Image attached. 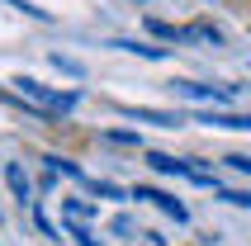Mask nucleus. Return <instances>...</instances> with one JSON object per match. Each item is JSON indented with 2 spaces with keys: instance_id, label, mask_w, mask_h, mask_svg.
Segmentation results:
<instances>
[{
  "instance_id": "f257e3e1",
  "label": "nucleus",
  "mask_w": 251,
  "mask_h": 246,
  "mask_svg": "<svg viewBox=\"0 0 251 246\" xmlns=\"http://www.w3.org/2000/svg\"><path fill=\"white\" fill-rule=\"evenodd\" d=\"M19 99H28V104H38V109H48V114H67V109H76V90H48L43 81H33V76H19Z\"/></svg>"
},
{
  "instance_id": "f03ea898",
  "label": "nucleus",
  "mask_w": 251,
  "mask_h": 246,
  "mask_svg": "<svg viewBox=\"0 0 251 246\" xmlns=\"http://www.w3.org/2000/svg\"><path fill=\"white\" fill-rule=\"evenodd\" d=\"M171 90L180 99H199V104H227V99L237 95L232 85H199V81H171Z\"/></svg>"
},
{
  "instance_id": "7ed1b4c3",
  "label": "nucleus",
  "mask_w": 251,
  "mask_h": 246,
  "mask_svg": "<svg viewBox=\"0 0 251 246\" xmlns=\"http://www.w3.org/2000/svg\"><path fill=\"white\" fill-rule=\"evenodd\" d=\"M138 199H152V204L161 208L166 218H176V222H185V218H190V213H185V204H180V199H171V194H161V190H138Z\"/></svg>"
},
{
  "instance_id": "20e7f679",
  "label": "nucleus",
  "mask_w": 251,
  "mask_h": 246,
  "mask_svg": "<svg viewBox=\"0 0 251 246\" xmlns=\"http://www.w3.org/2000/svg\"><path fill=\"white\" fill-rule=\"evenodd\" d=\"M119 114L142 119V123H161V128H180V114H161V109H133V104H119Z\"/></svg>"
},
{
  "instance_id": "39448f33",
  "label": "nucleus",
  "mask_w": 251,
  "mask_h": 246,
  "mask_svg": "<svg viewBox=\"0 0 251 246\" xmlns=\"http://www.w3.org/2000/svg\"><path fill=\"white\" fill-rule=\"evenodd\" d=\"M5 180H10V190H14V199H19V204H28V199H33V180L24 175V166H5Z\"/></svg>"
},
{
  "instance_id": "423d86ee",
  "label": "nucleus",
  "mask_w": 251,
  "mask_h": 246,
  "mask_svg": "<svg viewBox=\"0 0 251 246\" xmlns=\"http://www.w3.org/2000/svg\"><path fill=\"white\" fill-rule=\"evenodd\" d=\"M204 123H213V128H232V133H251V114H218V109H209Z\"/></svg>"
},
{
  "instance_id": "0eeeda50",
  "label": "nucleus",
  "mask_w": 251,
  "mask_h": 246,
  "mask_svg": "<svg viewBox=\"0 0 251 246\" xmlns=\"http://www.w3.org/2000/svg\"><path fill=\"white\" fill-rule=\"evenodd\" d=\"M185 43H213V48H218L223 33H218L213 24H190V28H185Z\"/></svg>"
},
{
  "instance_id": "6e6552de",
  "label": "nucleus",
  "mask_w": 251,
  "mask_h": 246,
  "mask_svg": "<svg viewBox=\"0 0 251 246\" xmlns=\"http://www.w3.org/2000/svg\"><path fill=\"white\" fill-rule=\"evenodd\" d=\"M147 161H152L161 175H185V166H190V161H176V156H166V151H152Z\"/></svg>"
},
{
  "instance_id": "1a4fd4ad",
  "label": "nucleus",
  "mask_w": 251,
  "mask_h": 246,
  "mask_svg": "<svg viewBox=\"0 0 251 246\" xmlns=\"http://www.w3.org/2000/svg\"><path fill=\"white\" fill-rule=\"evenodd\" d=\"M52 67H62V71H71V76H81V62H71V57H62V52L52 57Z\"/></svg>"
},
{
  "instance_id": "9d476101",
  "label": "nucleus",
  "mask_w": 251,
  "mask_h": 246,
  "mask_svg": "<svg viewBox=\"0 0 251 246\" xmlns=\"http://www.w3.org/2000/svg\"><path fill=\"white\" fill-rule=\"evenodd\" d=\"M109 142H119V147H138V133H104Z\"/></svg>"
},
{
  "instance_id": "9b49d317",
  "label": "nucleus",
  "mask_w": 251,
  "mask_h": 246,
  "mask_svg": "<svg viewBox=\"0 0 251 246\" xmlns=\"http://www.w3.org/2000/svg\"><path fill=\"white\" fill-rule=\"evenodd\" d=\"M223 199H227V204H237V208H251V194H242V190H227Z\"/></svg>"
},
{
  "instance_id": "f8f14e48",
  "label": "nucleus",
  "mask_w": 251,
  "mask_h": 246,
  "mask_svg": "<svg viewBox=\"0 0 251 246\" xmlns=\"http://www.w3.org/2000/svg\"><path fill=\"white\" fill-rule=\"evenodd\" d=\"M227 166H232V171H247V175H251V156H227Z\"/></svg>"
}]
</instances>
